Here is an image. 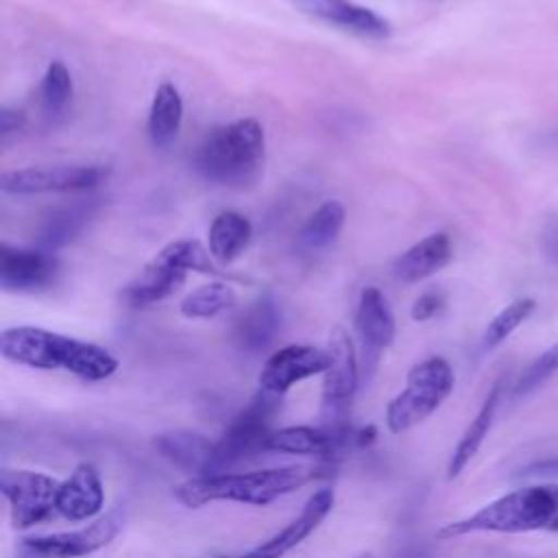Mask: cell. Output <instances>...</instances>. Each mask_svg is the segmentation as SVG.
<instances>
[{"mask_svg": "<svg viewBox=\"0 0 558 558\" xmlns=\"http://www.w3.org/2000/svg\"><path fill=\"white\" fill-rule=\"evenodd\" d=\"M0 353L9 362L68 371L87 381H100L118 371V357L100 344L76 340L41 327H9L0 333Z\"/></svg>", "mask_w": 558, "mask_h": 558, "instance_id": "cell-1", "label": "cell"}, {"mask_svg": "<svg viewBox=\"0 0 558 558\" xmlns=\"http://www.w3.org/2000/svg\"><path fill=\"white\" fill-rule=\"evenodd\" d=\"M323 466L292 464L248 473L196 475L174 488V497L185 508H203L214 501H238L251 506H266L301 486L325 477Z\"/></svg>", "mask_w": 558, "mask_h": 558, "instance_id": "cell-2", "label": "cell"}, {"mask_svg": "<svg viewBox=\"0 0 558 558\" xmlns=\"http://www.w3.org/2000/svg\"><path fill=\"white\" fill-rule=\"evenodd\" d=\"M477 532H558V484L517 488L488 501L464 519L445 523L436 536L440 541H451Z\"/></svg>", "mask_w": 558, "mask_h": 558, "instance_id": "cell-3", "label": "cell"}, {"mask_svg": "<svg viewBox=\"0 0 558 558\" xmlns=\"http://www.w3.org/2000/svg\"><path fill=\"white\" fill-rule=\"evenodd\" d=\"M264 153L262 124L253 118H242L209 131L196 148L194 166L207 181L246 187L259 179Z\"/></svg>", "mask_w": 558, "mask_h": 558, "instance_id": "cell-4", "label": "cell"}, {"mask_svg": "<svg viewBox=\"0 0 558 558\" xmlns=\"http://www.w3.org/2000/svg\"><path fill=\"white\" fill-rule=\"evenodd\" d=\"M453 390V371L445 357H427L410 368L405 388L386 405V425L403 434L429 418Z\"/></svg>", "mask_w": 558, "mask_h": 558, "instance_id": "cell-5", "label": "cell"}, {"mask_svg": "<svg viewBox=\"0 0 558 558\" xmlns=\"http://www.w3.org/2000/svg\"><path fill=\"white\" fill-rule=\"evenodd\" d=\"M281 405V395H272L259 390L253 401L240 412L231 425L225 429L220 440L214 442V451L209 464L203 475H220L229 473L235 464L257 456L259 451H268L270 421Z\"/></svg>", "mask_w": 558, "mask_h": 558, "instance_id": "cell-6", "label": "cell"}, {"mask_svg": "<svg viewBox=\"0 0 558 558\" xmlns=\"http://www.w3.org/2000/svg\"><path fill=\"white\" fill-rule=\"evenodd\" d=\"M329 366L323 373L320 414L325 425H347L357 390V355L351 336L342 327H333L327 338Z\"/></svg>", "mask_w": 558, "mask_h": 558, "instance_id": "cell-7", "label": "cell"}, {"mask_svg": "<svg viewBox=\"0 0 558 558\" xmlns=\"http://www.w3.org/2000/svg\"><path fill=\"white\" fill-rule=\"evenodd\" d=\"M59 486L61 482L39 471L4 469L0 473V493L9 501L13 527H33L57 512Z\"/></svg>", "mask_w": 558, "mask_h": 558, "instance_id": "cell-8", "label": "cell"}, {"mask_svg": "<svg viewBox=\"0 0 558 558\" xmlns=\"http://www.w3.org/2000/svg\"><path fill=\"white\" fill-rule=\"evenodd\" d=\"M122 527V512L111 510L89 525L72 532H54L46 536L22 538V547L31 549L39 558H81L109 545Z\"/></svg>", "mask_w": 558, "mask_h": 558, "instance_id": "cell-9", "label": "cell"}, {"mask_svg": "<svg viewBox=\"0 0 558 558\" xmlns=\"http://www.w3.org/2000/svg\"><path fill=\"white\" fill-rule=\"evenodd\" d=\"M102 166H33L11 170L0 177V187L7 194H46L89 190L102 181Z\"/></svg>", "mask_w": 558, "mask_h": 558, "instance_id": "cell-10", "label": "cell"}, {"mask_svg": "<svg viewBox=\"0 0 558 558\" xmlns=\"http://www.w3.org/2000/svg\"><path fill=\"white\" fill-rule=\"evenodd\" d=\"M327 366V349H316L312 344H288L264 362L259 371V390L283 397L294 384L325 373Z\"/></svg>", "mask_w": 558, "mask_h": 558, "instance_id": "cell-11", "label": "cell"}, {"mask_svg": "<svg viewBox=\"0 0 558 558\" xmlns=\"http://www.w3.org/2000/svg\"><path fill=\"white\" fill-rule=\"evenodd\" d=\"M59 277L57 255L39 248L0 246V286L7 292H37L50 288Z\"/></svg>", "mask_w": 558, "mask_h": 558, "instance_id": "cell-12", "label": "cell"}, {"mask_svg": "<svg viewBox=\"0 0 558 558\" xmlns=\"http://www.w3.org/2000/svg\"><path fill=\"white\" fill-rule=\"evenodd\" d=\"M333 490L331 488H318L303 506L301 514L292 519L283 530L272 534L268 541L257 545L244 556L238 558H281L290 549H294L301 541H305L320 523L323 519L331 512L333 508Z\"/></svg>", "mask_w": 558, "mask_h": 558, "instance_id": "cell-13", "label": "cell"}, {"mask_svg": "<svg viewBox=\"0 0 558 558\" xmlns=\"http://www.w3.org/2000/svg\"><path fill=\"white\" fill-rule=\"evenodd\" d=\"M105 506L100 473L94 464H78L57 493V512L70 521L94 519Z\"/></svg>", "mask_w": 558, "mask_h": 558, "instance_id": "cell-14", "label": "cell"}, {"mask_svg": "<svg viewBox=\"0 0 558 558\" xmlns=\"http://www.w3.org/2000/svg\"><path fill=\"white\" fill-rule=\"evenodd\" d=\"M299 11L333 24L338 28L381 39L390 33V26L384 17L373 13L371 9L355 4L351 0H292Z\"/></svg>", "mask_w": 558, "mask_h": 558, "instance_id": "cell-15", "label": "cell"}, {"mask_svg": "<svg viewBox=\"0 0 558 558\" xmlns=\"http://www.w3.org/2000/svg\"><path fill=\"white\" fill-rule=\"evenodd\" d=\"M185 268L170 262L163 253H157L144 268L142 277L129 283L122 292V301L131 307H146L174 294L185 281Z\"/></svg>", "mask_w": 558, "mask_h": 558, "instance_id": "cell-16", "label": "cell"}, {"mask_svg": "<svg viewBox=\"0 0 558 558\" xmlns=\"http://www.w3.org/2000/svg\"><path fill=\"white\" fill-rule=\"evenodd\" d=\"M355 329L362 338L364 351L375 357L379 351L388 349L395 340V316L388 307L386 296L379 288L368 286L362 290L355 310Z\"/></svg>", "mask_w": 558, "mask_h": 558, "instance_id": "cell-17", "label": "cell"}, {"mask_svg": "<svg viewBox=\"0 0 558 558\" xmlns=\"http://www.w3.org/2000/svg\"><path fill=\"white\" fill-rule=\"evenodd\" d=\"M453 255L451 240L447 233H432L421 242L412 244L405 253H401L392 266L395 277L405 283L421 281L449 264Z\"/></svg>", "mask_w": 558, "mask_h": 558, "instance_id": "cell-18", "label": "cell"}, {"mask_svg": "<svg viewBox=\"0 0 558 558\" xmlns=\"http://www.w3.org/2000/svg\"><path fill=\"white\" fill-rule=\"evenodd\" d=\"M281 325V314L270 294L255 299L238 318L235 323V338L242 349L246 351H262L266 349Z\"/></svg>", "mask_w": 558, "mask_h": 558, "instance_id": "cell-19", "label": "cell"}, {"mask_svg": "<svg viewBox=\"0 0 558 558\" xmlns=\"http://www.w3.org/2000/svg\"><path fill=\"white\" fill-rule=\"evenodd\" d=\"M155 447L172 464L185 471H196L198 475L205 473L214 451V442L209 438L190 429L163 432L155 438Z\"/></svg>", "mask_w": 558, "mask_h": 558, "instance_id": "cell-20", "label": "cell"}, {"mask_svg": "<svg viewBox=\"0 0 558 558\" xmlns=\"http://www.w3.org/2000/svg\"><path fill=\"white\" fill-rule=\"evenodd\" d=\"M499 395H501V381H497L490 392L486 395L484 403L480 405L475 418L469 423V427L464 429L462 438L458 440L453 453H451V460H449V466H447V475L449 480L458 477L466 464L473 460V456L477 453V449L482 447L490 425H493V418H495V412H497V405H499Z\"/></svg>", "mask_w": 558, "mask_h": 558, "instance_id": "cell-21", "label": "cell"}, {"mask_svg": "<svg viewBox=\"0 0 558 558\" xmlns=\"http://www.w3.org/2000/svg\"><path fill=\"white\" fill-rule=\"evenodd\" d=\"M251 240V222L238 211H222L209 227V253L222 264L238 259Z\"/></svg>", "mask_w": 558, "mask_h": 558, "instance_id": "cell-22", "label": "cell"}, {"mask_svg": "<svg viewBox=\"0 0 558 558\" xmlns=\"http://www.w3.org/2000/svg\"><path fill=\"white\" fill-rule=\"evenodd\" d=\"M183 118V100L172 83H161L155 92L150 116H148V133L155 146H170L179 133Z\"/></svg>", "mask_w": 558, "mask_h": 558, "instance_id": "cell-23", "label": "cell"}, {"mask_svg": "<svg viewBox=\"0 0 558 558\" xmlns=\"http://www.w3.org/2000/svg\"><path fill=\"white\" fill-rule=\"evenodd\" d=\"M344 225V207L338 201L323 203L301 229V244L310 251L329 246Z\"/></svg>", "mask_w": 558, "mask_h": 558, "instance_id": "cell-24", "label": "cell"}, {"mask_svg": "<svg viewBox=\"0 0 558 558\" xmlns=\"http://www.w3.org/2000/svg\"><path fill=\"white\" fill-rule=\"evenodd\" d=\"M238 296L233 292V288H229L227 283L214 281L207 286H201L198 290L190 292L183 301H181V314L185 318H211L225 310H231L235 305Z\"/></svg>", "mask_w": 558, "mask_h": 558, "instance_id": "cell-25", "label": "cell"}, {"mask_svg": "<svg viewBox=\"0 0 558 558\" xmlns=\"http://www.w3.org/2000/svg\"><path fill=\"white\" fill-rule=\"evenodd\" d=\"M72 98V78L61 61H52L39 85V100L48 116L61 113Z\"/></svg>", "mask_w": 558, "mask_h": 558, "instance_id": "cell-26", "label": "cell"}, {"mask_svg": "<svg viewBox=\"0 0 558 558\" xmlns=\"http://www.w3.org/2000/svg\"><path fill=\"white\" fill-rule=\"evenodd\" d=\"M534 307H536V303H534V299H517V301H512L510 305H506L490 323H488V327H486V331H484V340H482V344H484V349H495L497 344H501L532 312H534Z\"/></svg>", "mask_w": 558, "mask_h": 558, "instance_id": "cell-27", "label": "cell"}, {"mask_svg": "<svg viewBox=\"0 0 558 558\" xmlns=\"http://www.w3.org/2000/svg\"><path fill=\"white\" fill-rule=\"evenodd\" d=\"M87 211L83 207H70L52 214L41 229V244L48 248L70 242L83 227Z\"/></svg>", "mask_w": 558, "mask_h": 558, "instance_id": "cell-28", "label": "cell"}, {"mask_svg": "<svg viewBox=\"0 0 558 558\" xmlns=\"http://www.w3.org/2000/svg\"><path fill=\"white\" fill-rule=\"evenodd\" d=\"M554 373H558V342L551 344L549 349H545L534 362H530L523 373L519 375V379L514 381L512 395L514 397H525L532 390H536L538 386H543Z\"/></svg>", "mask_w": 558, "mask_h": 558, "instance_id": "cell-29", "label": "cell"}, {"mask_svg": "<svg viewBox=\"0 0 558 558\" xmlns=\"http://www.w3.org/2000/svg\"><path fill=\"white\" fill-rule=\"evenodd\" d=\"M161 253L179 264L185 270H198V272H216V266L209 259V253L203 248L196 240H174L161 248Z\"/></svg>", "mask_w": 558, "mask_h": 558, "instance_id": "cell-30", "label": "cell"}, {"mask_svg": "<svg viewBox=\"0 0 558 558\" xmlns=\"http://www.w3.org/2000/svg\"><path fill=\"white\" fill-rule=\"evenodd\" d=\"M442 305H445V296H442L440 292H436V290H429V292H423V294L414 301L410 314H412L414 320L423 323V320L434 318V316L442 310Z\"/></svg>", "mask_w": 558, "mask_h": 558, "instance_id": "cell-31", "label": "cell"}, {"mask_svg": "<svg viewBox=\"0 0 558 558\" xmlns=\"http://www.w3.org/2000/svg\"><path fill=\"white\" fill-rule=\"evenodd\" d=\"M538 242H541V251H543L545 259L558 268V218L556 216H551L543 222Z\"/></svg>", "mask_w": 558, "mask_h": 558, "instance_id": "cell-32", "label": "cell"}, {"mask_svg": "<svg viewBox=\"0 0 558 558\" xmlns=\"http://www.w3.org/2000/svg\"><path fill=\"white\" fill-rule=\"evenodd\" d=\"M24 124V113L11 107H2L0 109V133L9 135L13 131H17Z\"/></svg>", "mask_w": 558, "mask_h": 558, "instance_id": "cell-33", "label": "cell"}, {"mask_svg": "<svg viewBox=\"0 0 558 558\" xmlns=\"http://www.w3.org/2000/svg\"><path fill=\"white\" fill-rule=\"evenodd\" d=\"M375 436H377V429H375L373 425H368V427H364V429H357V432H355V445H357V447L371 445V442L375 440Z\"/></svg>", "mask_w": 558, "mask_h": 558, "instance_id": "cell-34", "label": "cell"}, {"mask_svg": "<svg viewBox=\"0 0 558 558\" xmlns=\"http://www.w3.org/2000/svg\"><path fill=\"white\" fill-rule=\"evenodd\" d=\"M15 558H39V556H37V554H33L31 549H26V547H22V545H20V551H17V556H15Z\"/></svg>", "mask_w": 558, "mask_h": 558, "instance_id": "cell-35", "label": "cell"}, {"mask_svg": "<svg viewBox=\"0 0 558 558\" xmlns=\"http://www.w3.org/2000/svg\"><path fill=\"white\" fill-rule=\"evenodd\" d=\"M360 558H366V556H360Z\"/></svg>", "mask_w": 558, "mask_h": 558, "instance_id": "cell-36", "label": "cell"}]
</instances>
